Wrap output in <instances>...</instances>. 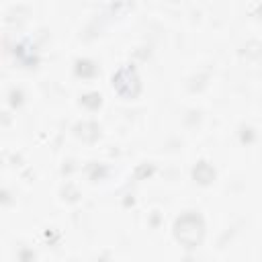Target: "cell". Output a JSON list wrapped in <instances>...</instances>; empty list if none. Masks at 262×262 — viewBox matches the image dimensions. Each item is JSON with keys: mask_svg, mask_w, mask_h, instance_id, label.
Masks as SVG:
<instances>
[{"mask_svg": "<svg viewBox=\"0 0 262 262\" xmlns=\"http://www.w3.org/2000/svg\"><path fill=\"white\" fill-rule=\"evenodd\" d=\"M176 237L186 248H194L201 242V237H203V223H201V219L194 217V215H184L176 223Z\"/></svg>", "mask_w": 262, "mask_h": 262, "instance_id": "1", "label": "cell"}]
</instances>
